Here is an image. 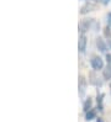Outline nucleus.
I'll return each mask as SVG.
<instances>
[{
  "mask_svg": "<svg viewBox=\"0 0 111 122\" xmlns=\"http://www.w3.org/2000/svg\"><path fill=\"white\" fill-rule=\"evenodd\" d=\"M90 64H91V68L94 70H100V69L104 68V61H102L101 57H99V56L93 57L91 61H90Z\"/></svg>",
  "mask_w": 111,
  "mask_h": 122,
  "instance_id": "nucleus-1",
  "label": "nucleus"
},
{
  "mask_svg": "<svg viewBox=\"0 0 111 122\" xmlns=\"http://www.w3.org/2000/svg\"><path fill=\"white\" fill-rule=\"evenodd\" d=\"M91 24H94V20H93V19H84V20L79 24V31H80L81 33H84L85 31H88L89 28H90Z\"/></svg>",
  "mask_w": 111,
  "mask_h": 122,
  "instance_id": "nucleus-2",
  "label": "nucleus"
},
{
  "mask_svg": "<svg viewBox=\"0 0 111 122\" xmlns=\"http://www.w3.org/2000/svg\"><path fill=\"white\" fill-rule=\"evenodd\" d=\"M86 43H88V40L84 35H81L80 36V38H79V42H78V48H79V52L81 53H84L85 52V49H86Z\"/></svg>",
  "mask_w": 111,
  "mask_h": 122,
  "instance_id": "nucleus-3",
  "label": "nucleus"
},
{
  "mask_svg": "<svg viewBox=\"0 0 111 122\" xmlns=\"http://www.w3.org/2000/svg\"><path fill=\"white\" fill-rule=\"evenodd\" d=\"M96 9V5H94V4H91V3H86L83 8H81V10H80V14H86V12H89V11H94Z\"/></svg>",
  "mask_w": 111,
  "mask_h": 122,
  "instance_id": "nucleus-4",
  "label": "nucleus"
},
{
  "mask_svg": "<svg viewBox=\"0 0 111 122\" xmlns=\"http://www.w3.org/2000/svg\"><path fill=\"white\" fill-rule=\"evenodd\" d=\"M96 46H98V48L100 49L101 52H106L107 51V45L105 43V41H104L101 37L96 38Z\"/></svg>",
  "mask_w": 111,
  "mask_h": 122,
  "instance_id": "nucleus-5",
  "label": "nucleus"
},
{
  "mask_svg": "<svg viewBox=\"0 0 111 122\" xmlns=\"http://www.w3.org/2000/svg\"><path fill=\"white\" fill-rule=\"evenodd\" d=\"M85 88H86V80H85V78L84 76H79V92H80V95H84Z\"/></svg>",
  "mask_w": 111,
  "mask_h": 122,
  "instance_id": "nucleus-6",
  "label": "nucleus"
},
{
  "mask_svg": "<svg viewBox=\"0 0 111 122\" xmlns=\"http://www.w3.org/2000/svg\"><path fill=\"white\" fill-rule=\"evenodd\" d=\"M102 76H104L105 80H110L111 79V66L107 64V67L102 70Z\"/></svg>",
  "mask_w": 111,
  "mask_h": 122,
  "instance_id": "nucleus-7",
  "label": "nucleus"
},
{
  "mask_svg": "<svg viewBox=\"0 0 111 122\" xmlns=\"http://www.w3.org/2000/svg\"><path fill=\"white\" fill-rule=\"evenodd\" d=\"M104 35H105V37L107 40V43H109V47L111 48V28L109 26H106L104 28Z\"/></svg>",
  "mask_w": 111,
  "mask_h": 122,
  "instance_id": "nucleus-8",
  "label": "nucleus"
},
{
  "mask_svg": "<svg viewBox=\"0 0 111 122\" xmlns=\"http://www.w3.org/2000/svg\"><path fill=\"white\" fill-rule=\"evenodd\" d=\"M91 104H93L91 99L88 97V99L85 100V102H84V111H85V112H88L89 110H91Z\"/></svg>",
  "mask_w": 111,
  "mask_h": 122,
  "instance_id": "nucleus-9",
  "label": "nucleus"
},
{
  "mask_svg": "<svg viewBox=\"0 0 111 122\" xmlns=\"http://www.w3.org/2000/svg\"><path fill=\"white\" fill-rule=\"evenodd\" d=\"M85 117H86L88 121H90V120L95 118V117H96V111L93 110V109H91V110H89V111L86 112V116H85Z\"/></svg>",
  "mask_w": 111,
  "mask_h": 122,
  "instance_id": "nucleus-10",
  "label": "nucleus"
},
{
  "mask_svg": "<svg viewBox=\"0 0 111 122\" xmlns=\"http://www.w3.org/2000/svg\"><path fill=\"white\" fill-rule=\"evenodd\" d=\"M106 17H107V26L111 28V12H109V14H107Z\"/></svg>",
  "mask_w": 111,
  "mask_h": 122,
  "instance_id": "nucleus-11",
  "label": "nucleus"
},
{
  "mask_svg": "<svg viewBox=\"0 0 111 122\" xmlns=\"http://www.w3.org/2000/svg\"><path fill=\"white\" fill-rule=\"evenodd\" d=\"M106 61H107V64H109V66H111V54H110V53L106 54Z\"/></svg>",
  "mask_w": 111,
  "mask_h": 122,
  "instance_id": "nucleus-12",
  "label": "nucleus"
},
{
  "mask_svg": "<svg viewBox=\"0 0 111 122\" xmlns=\"http://www.w3.org/2000/svg\"><path fill=\"white\" fill-rule=\"evenodd\" d=\"M96 1H99V3H101L102 5H107V4L110 3V0H96Z\"/></svg>",
  "mask_w": 111,
  "mask_h": 122,
  "instance_id": "nucleus-13",
  "label": "nucleus"
},
{
  "mask_svg": "<svg viewBox=\"0 0 111 122\" xmlns=\"http://www.w3.org/2000/svg\"><path fill=\"white\" fill-rule=\"evenodd\" d=\"M96 122H104V121H102V118H98V121H96Z\"/></svg>",
  "mask_w": 111,
  "mask_h": 122,
  "instance_id": "nucleus-14",
  "label": "nucleus"
},
{
  "mask_svg": "<svg viewBox=\"0 0 111 122\" xmlns=\"http://www.w3.org/2000/svg\"><path fill=\"white\" fill-rule=\"evenodd\" d=\"M110 89H111V84H110Z\"/></svg>",
  "mask_w": 111,
  "mask_h": 122,
  "instance_id": "nucleus-15",
  "label": "nucleus"
},
{
  "mask_svg": "<svg viewBox=\"0 0 111 122\" xmlns=\"http://www.w3.org/2000/svg\"><path fill=\"white\" fill-rule=\"evenodd\" d=\"M95 1H96V0H95Z\"/></svg>",
  "mask_w": 111,
  "mask_h": 122,
  "instance_id": "nucleus-16",
  "label": "nucleus"
}]
</instances>
